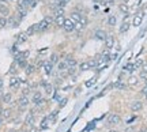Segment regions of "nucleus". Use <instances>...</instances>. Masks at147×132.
<instances>
[{"mask_svg":"<svg viewBox=\"0 0 147 132\" xmlns=\"http://www.w3.org/2000/svg\"><path fill=\"white\" fill-rule=\"evenodd\" d=\"M120 123H121V117L119 116V114L113 113V114H110V116L108 117L106 125H108V127H115V125H119Z\"/></svg>","mask_w":147,"mask_h":132,"instance_id":"obj_1","label":"nucleus"},{"mask_svg":"<svg viewBox=\"0 0 147 132\" xmlns=\"http://www.w3.org/2000/svg\"><path fill=\"white\" fill-rule=\"evenodd\" d=\"M44 97H42V94H41V91H34V94H33V97H32V102L34 104V105H37V106H40L41 104H44Z\"/></svg>","mask_w":147,"mask_h":132,"instance_id":"obj_2","label":"nucleus"},{"mask_svg":"<svg viewBox=\"0 0 147 132\" xmlns=\"http://www.w3.org/2000/svg\"><path fill=\"white\" fill-rule=\"evenodd\" d=\"M64 32H67V33H71L75 30V22H72L69 18H65V22H64Z\"/></svg>","mask_w":147,"mask_h":132,"instance_id":"obj_3","label":"nucleus"},{"mask_svg":"<svg viewBox=\"0 0 147 132\" xmlns=\"http://www.w3.org/2000/svg\"><path fill=\"white\" fill-rule=\"evenodd\" d=\"M29 104H30V98H29V95L22 94L21 97H19V100H18V105L21 106V108H26Z\"/></svg>","mask_w":147,"mask_h":132,"instance_id":"obj_4","label":"nucleus"},{"mask_svg":"<svg viewBox=\"0 0 147 132\" xmlns=\"http://www.w3.org/2000/svg\"><path fill=\"white\" fill-rule=\"evenodd\" d=\"M19 86H21V79H19V78H16V76H12V78L10 79V87H11V90L19 89Z\"/></svg>","mask_w":147,"mask_h":132,"instance_id":"obj_5","label":"nucleus"},{"mask_svg":"<svg viewBox=\"0 0 147 132\" xmlns=\"http://www.w3.org/2000/svg\"><path fill=\"white\" fill-rule=\"evenodd\" d=\"M65 61H67V64H68V68H76V65H78L76 59L72 57L71 55H68V56L65 57Z\"/></svg>","mask_w":147,"mask_h":132,"instance_id":"obj_6","label":"nucleus"},{"mask_svg":"<svg viewBox=\"0 0 147 132\" xmlns=\"http://www.w3.org/2000/svg\"><path fill=\"white\" fill-rule=\"evenodd\" d=\"M143 109V102L142 101H134L131 104V110L132 112H140Z\"/></svg>","mask_w":147,"mask_h":132,"instance_id":"obj_7","label":"nucleus"},{"mask_svg":"<svg viewBox=\"0 0 147 132\" xmlns=\"http://www.w3.org/2000/svg\"><path fill=\"white\" fill-rule=\"evenodd\" d=\"M57 69L60 71V72H67V74H68V64H67V61H65V59L57 63Z\"/></svg>","mask_w":147,"mask_h":132,"instance_id":"obj_8","label":"nucleus"},{"mask_svg":"<svg viewBox=\"0 0 147 132\" xmlns=\"http://www.w3.org/2000/svg\"><path fill=\"white\" fill-rule=\"evenodd\" d=\"M113 45H115V38H113V36H110V34H108L105 38V48L106 49H112L113 48Z\"/></svg>","mask_w":147,"mask_h":132,"instance_id":"obj_9","label":"nucleus"},{"mask_svg":"<svg viewBox=\"0 0 147 132\" xmlns=\"http://www.w3.org/2000/svg\"><path fill=\"white\" fill-rule=\"evenodd\" d=\"M16 11L21 14V18H23V16L27 15V8L22 4V3H18V4H16Z\"/></svg>","mask_w":147,"mask_h":132,"instance_id":"obj_10","label":"nucleus"},{"mask_svg":"<svg viewBox=\"0 0 147 132\" xmlns=\"http://www.w3.org/2000/svg\"><path fill=\"white\" fill-rule=\"evenodd\" d=\"M106 34L104 30H95L94 32V37L97 38V40H100V41H105V38H106Z\"/></svg>","mask_w":147,"mask_h":132,"instance_id":"obj_11","label":"nucleus"},{"mask_svg":"<svg viewBox=\"0 0 147 132\" xmlns=\"http://www.w3.org/2000/svg\"><path fill=\"white\" fill-rule=\"evenodd\" d=\"M37 25H38V33L45 32V30H48V29H49V26H51V25H49V23H47L44 19H42L40 23H37Z\"/></svg>","mask_w":147,"mask_h":132,"instance_id":"obj_12","label":"nucleus"},{"mask_svg":"<svg viewBox=\"0 0 147 132\" xmlns=\"http://www.w3.org/2000/svg\"><path fill=\"white\" fill-rule=\"evenodd\" d=\"M69 19H71L72 22H75V23H78V22L82 19V15H80L79 12H76V11H72L71 15H69Z\"/></svg>","mask_w":147,"mask_h":132,"instance_id":"obj_13","label":"nucleus"},{"mask_svg":"<svg viewBox=\"0 0 147 132\" xmlns=\"http://www.w3.org/2000/svg\"><path fill=\"white\" fill-rule=\"evenodd\" d=\"M142 21H143V15H139V14H138V15L134 16V21H132V25H134L135 27H139L140 25H142Z\"/></svg>","mask_w":147,"mask_h":132,"instance_id":"obj_14","label":"nucleus"},{"mask_svg":"<svg viewBox=\"0 0 147 132\" xmlns=\"http://www.w3.org/2000/svg\"><path fill=\"white\" fill-rule=\"evenodd\" d=\"M36 33H38V25H37V23L32 25V26H30L26 30V34H27V36H33V34H36Z\"/></svg>","mask_w":147,"mask_h":132,"instance_id":"obj_15","label":"nucleus"},{"mask_svg":"<svg viewBox=\"0 0 147 132\" xmlns=\"http://www.w3.org/2000/svg\"><path fill=\"white\" fill-rule=\"evenodd\" d=\"M27 37H29V36H27L26 33H21V34H18V36H16V42H19V44L26 42Z\"/></svg>","mask_w":147,"mask_h":132,"instance_id":"obj_16","label":"nucleus"},{"mask_svg":"<svg viewBox=\"0 0 147 132\" xmlns=\"http://www.w3.org/2000/svg\"><path fill=\"white\" fill-rule=\"evenodd\" d=\"M27 56H29V51H23V52H18L16 55V61H19V60H26Z\"/></svg>","mask_w":147,"mask_h":132,"instance_id":"obj_17","label":"nucleus"},{"mask_svg":"<svg viewBox=\"0 0 147 132\" xmlns=\"http://www.w3.org/2000/svg\"><path fill=\"white\" fill-rule=\"evenodd\" d=\"M25 123H26V125H29V127H33V125H34V114H33V113H29L26 117V120H25Z\"/></svg>","mask_w":147,"mask_h":132,"instance_id":"obj_18","label":"nucleus"},{"mask_svg":"<svg viewBox=\"0 0 147 132\" xmlns=\"http://www.w3.org/2000/svg\"><path fill=\"white\" fill-rule=\"evenodd\" d=\"M55 22H56V25L60 27L64 26V22H65V18L64 15H59V16H55Z\"/></svg>","mask_w":147,"mask_h":132,"instance_id":"obj_19","label":"nucleus"},{"mask_svg":"<svg viewBox=\"0 0 147 132\" xmlns=\"http://www.w3.org/2000/svg\"><path fill=\"white\" fill-rule=\"evenodd\" d=\"M1 101H3L4 104H11V101H12V94H11V93H4L3 97H1Z\"/></svg>","mask_w":147,"mask_h":132,"instance_id":"obj_20","label":"nucleus"},{"mask_svg":"<svg viewBox=\"0 0 147 132\" xmlns=\"http://www.w3.org/2000/svg\"><path fill=\"white\" fill-rule=\"evenodd\" d=\"M139 83V78L135 76V75H131L129 78H128V85L129 86H136Z\"/></svg>","mask_w":147,"mask_h":132,"instance_id":"obj_21","label":"nucleus"},{"mask_svg":"<svg viewBox=\"0 0 147 132\" xmlns=\"http://www.w3.org/2000/svg\"><path fill=\"white\" fill-rule=\"evenodd\" d=\"M119 10L123 12V14H128L129 12V7H128V4L127 3H121V4H119Z\"/></svg>","mask_w":147,"mask_h":132,"instance_id":"obj_22","label":"nucleus"},{"mask_svg":"<svg viewBox=\"0 0 147 132\" xmlns=\"http://www.w3.org/2000/svg\"><path fill=\"white\" fill-rule=\"evenodd\" d=\"M129 30V22H123L120 26V33H127Z\"/></svg>","mask_w":147,"mask_h":132,"instance_id":"obj_23","label":"nucleus"},{"mask_svg":"<svg viewBox=\"0 0 147 132\" xmlns=\"http://www.w3.org/2000/svg\"><path fill=\"white\" fill-rule=\"evenodd\" d=\"M108 25H109V26H116V25H117V18H116L115 15H110L109 18H108Z\"/></svg>","mask_w":147,"mask_h":132,"instance_id":"obj_24","label":"nucleus"},{"mask_svg":"<svg viewBox=\"0 0 147 132\" xmlns=\"http://www.w3.org/2000/svg\"><path fill=\"white\" fill-rule=\"evenodd\" d=\"M44 68H45V72H47V75H51V74H52V71H53V64L48 61V63L45 64V67H44Z\"/></svg>","mask_w":147,"mask_h":132,"instance_id":"obj_25","label":"nucleus"},{"mask_svg":"<svg viewBox=\"0 0 147 132\" xmlns=\"http://www.w3.org/2000/svg\"><path fill=\"white\" fill-rule=\"evenodd\" d=\"M53 14H55V16H59V15H64V8L63 7H56L55 10H53Z\"/></svg>","mask_w":147,"mask_h":132,"instance_id":"obj_26","label":"nucleus"},{"mask_svg":"<svg viewBox=\"0 0 147 132\" xmlns=\"http://www.w3.org/2000/svg\"><path fill=\"white\" fill-rule=\"evenodd\" d=\"M79 69H80V71H87V69H91V68H90L89 61H84V63L79 64Z\"/></svg>","mask_w":147,"mask_h":132,"instance_id":"obj_27","label":"nucleus"},{"mask_svg":"<svg viewBox=\"0 0 147 132\" xmlns=\"http://www.w3.org/2000/svg\"><path fill=\"white\" fill-rule=\"evenodd\" d=\"M115 87H116V89L124 90V89L127 87V86H125V83H123V82H121V79H119V80H117V82L115 83Z\"/></svg>","mask_w":147,"mask_h":132,"instance_id":"obj_28","label":"nucleus"},{"mask_svg":"<svg viewBox=\"0 0 147 132\" xmlns=\"http://www.w3.org/2000/svg\"><path fill=\"white\" fill-rule=\"evenodd\" d=\"M7 25H8V19H7L5 16H1V18H0V29L5 27Z\"/></svg>","mask_w":147,"mask_h":132,"instance_id":"obj_29","label":"nucleus"},{"mask_svg":"<svg viewBox=\"0 0 147 132\" xmlns=\"http://www.w3.org/2000/svg\"><path fill=\"white\" fill-rule=\"evenodd\" d=\"M49 63H52L53 65H55L56 63H59V56L56 55V53H53L52 56H51V59H49Z\"/></svg>","mask_w":147,"mask_h":132,"instance_id":"obj_30","label":"nucleus"},{"mask_svg":"<svg viewBox=\"0 0 147 132\" xmlns=\"http://www.w3.org/2000/svg\"><path fill=\"white\" fill-rule=\"evenodd\" d=\"M16 65H18L19 68H26L29 64H27L26 60H19V61H16Z\"/></svg>","mask_w":147,"mask_h":132,"instance_id":"obj_31","label":"nucleus"},{"mask_svg":"<svg viewBox=\"0 0 147 132\" xmlns=\"http://www.w3.org/2000/svg\"><path fill=\"white\" fill-rule=\"evenodd\" d=\"M34 68H36L34 65H27L26 68H25V71H26V74H27V75H32L33 72L36 71V69H34Z\"/></svg>","mask_w":147,"mask_h":132,"instance_id":"obj_32","label":"nucleus"},{"mask_svg":"<svg viewBox=\"0 0 147 132\" xmlns=\"http://www.w3.org/2000/svg\"><path fill=\"white\" fill-rule=\"evenodd\" d=\"M0 12L3 14V16H7L10 11H8V8H7V7H4V5H0Z\"/></svg>","mask_w":147,"mask_h":132,"instance_id":"obj_33","label":"nucleus"},{"mask_svg":"<svg viewBox=\"0 0 147 132\" xmlns=\"http://www.w3.org/2000/svg\"><path fill=\"white\" fill-rule=\"evenodd\" d=\"M8 25H11V26H18V21H15V18L14 16H11V18H8Z\"/></svg>","mask_w":147,"mask_h":132,"instance_id":"obj_34","label":"nucleus"},{"mask_svg":"<svg viewBox=\"0 0 147 132\" xmlns=\"http://www.w3.org/2000/svg\"><path fill=\"white\" fill-rule=\"evenodd\" d=\"M21 3L23 5H25V7H26V8H29V7H32V4H33V0H21Z\"/></svg>","mask_w":147,"mask_h":132,"instance_id":"obj_35","label":"nucleus"},{"mask_svg":"<svg viewBox=\"0 0 147 132\" xmlns=\"http://www.w3.org/2000/svg\"><path fill=\"white\" fill-rule=\"evenodd\" d=\"M124 69L128 71V72H132L134 69H136V68H135V64H127L125 67H124Z\"/></svg>","mask_w":147,"mask_h":132,"instance_id":"obj_36","label":"nucleus"},{"mask_svg":"<svg viewBox=\"0 0 147 132\" xmlns=\"http://www.w3.org/2000/svg\"><path fill=\"white\" fill-rule=\"evenodd\" d=\"M68 3H69V0H57V5L59 7H63V8L68 4Z\"/></svg>","mask_w":147,"mask_h":132,"instance_id":"obj_37","label":"nucleus"},{"mask_svg":"<svg viewBox=\"0 0 147 132\" xmlns=\"http://www.w3.org/2000/svg\"><path fill=\"white\" fill-rule=\"evenodd\" d=\"M84 29V26L80 23V22H78V23H75V32H82Z\"/></svg>","mask_w":147,"mask_h":132,"instance_id":"obj_38","label":"nucleus"},{"mask_svg":"<svg viewBox=\"0 0 147 132\" xmlns=\"http://www.w3.org/2000/svg\"><path fill=\"white\" fill-rule=\"evenodd\" d=\"M44 21L47 22V23H49V25H52V22H55V18H53L52 15H48L44 18Z\"/></svg>","mask_w":147,"mask_h":132,"instance_id":"obj_39","label":"nucleus"},{"mask_svg":"<svg viewBox=\"0 0 147 132\" xmlns=\"http://www.w3.org/2000/svg\"><path fill=\"white\" fill-rule=\"evenodd\" d=\"M140 72H142L140 75H143V76H146V75H147V63L143 64V67L140 68Z\"/></svg>","mask_w":147,"mask_h":132,"instance_id":"obj_40","label":"nucleus"},{"mask_svg":"<svg viewBox=\"0 0 147 132\" xmlns=\"http://www.w3.org/2000/svg\"><path fill=\"white\" fill-rule=\"evenodd\" d=\"M11 116V110L10 109H4L3 110V119H8Z\"/></svg>","mask_w":147,"mask_h":132,"instance_id":"obj_41","label":"nucleus"},{"mask_svg":"<svg viewBox=\"0 0 147 132\" xmlns=\"http://www.w3.org/2000/svg\"><path fill=\"white\" fill-rule=\"evenodd\" d=\"M45 91H47V94H51V93H52V86L49 85V83L45 85Z\"/></svg>","mask_w":147,"mask_h":132,"instance_id":"obj_42","label":"nucleus"},{"mask_svg":"<svg viewBox=\"0 0 147 132\" xmlns=\"http://www.w3.org/2000/svg\"><path fill=\"white\" fill-rule=\"evenodd\" d=\"M94 83H95V78H91L90 80H87V82H86V86H87V87H90V86H93Z\"/></svg>","mask_w":147,"mask_h":132,"instance_id":"obj_43","label":"nucleus"},{"mask_svg":"<svg viewBox=\"0 0 147 132\" xmlns=\"http://www.w3.org/2000/svg\"><path fill=\"white\" fill-rule=\"evenodd\" d=\"M79 22H80V23H82L84 27H86V25H87V19H86V18H83V16H82V19H80Z\"/></svg>","mask_w":147,"mask_h":132,"instance_id":"obj_44","label":"nucleus"},{"mask_svg":"<svg viewBox=\"0 0 147 132\" xmlns=\"http://www.w3.org/2000/svg\"><path fill=\"white\" fill-rule=\"evenodd\" d=\"M29 132H40V131H38V128H36V127H34V125H33V127H30V129H29Z\"/></svg>","mask_w":147,"mask_h":132,"instance_id":"obj_45","label":"nucleus"},{"mask_svg":"<svg viewBox=\"0 0 147 132\" xmlns=\"http://www.w3.org/2000/svg\"><path fill=\"white\" fill-rule=\"evenodd\" d=\"M15 64H12V67H11V69H10V74H15Z\"/></svg>","mask_w":147,"mask_h":132,"instance_id":"obj_46","label":"nucleus"},{"mask_svg":"<svg viewBox=\"0 0 147 132\" xmlns=\"http://www.w3.org/2000/svg\"><path fill=\"white\" fill-rule=\"evenodd\" d=\"M65 104H67V98H64V100L60 101V106H64Z\"/></svg>","mask_w":147,"mask_h":132,"instance_id":"obj_47","label":"nucleus"},{"mask_svg":"<svg viewBox=\"0 0 147 132\" xmlns=\"http://www.w3.org/2000/svg\"><path fill=\"white\" fill-rule=\"evenodd\" d=\"M125 132H135V128L134 127H129V128H127Z\"/></svg>","mask_w":147,"mask_h":132,"instance_id":"obj_48","label":"nucleus"},{"mask_svg":"<svg viewBox=\"0 0 147 132\" xmlns=\"http://www.w3.org/2000/svg\"><path fill=\"white\" fill-rule=\"evenodd\" d=\"M1 89H3V79H0V91H1Z\"/></svg>","mask_w":147,"mask_h":132,"instance_id":"obj_49","label":"nucleus"},{"mask_svg":"<svg viewBox=\"0 0 147 132\" xmlns=\"http://www.w3.org/2000/svg\"><path fill=\"white\" fill-rule=\"evenodd\" d=\"M142 78H143V80H144V83H146V86H147V78L146 76H143V75H142Z\"/></svg>","mask_w":147,"mask_h":132,"instance_id":"obj_50","label":"nucleus"},{"mask_svg":"<svg viewBox=\"0 0 147 132\" xmlns=\"http://www.w3.org/2000/svg\"><path fill=\"white\" fill-rule=\"evenodd\" d=\"M109 132H119V131H117V129H110Z\"/></svg>","mask_w":147,"mask_h":132,"instance_id":"obj_51","label":"nucleus"},{"mask_svg":"<svg viewBox=\"0 0 147 132\" xmlns=\"http://www.w3.org/2000/svg\"><path fill=\"white\" fill-rule=\"evenodd\" d=\"M8 132H18V131H16V129H10Z\"/></svg>","mask_w":147,"mask_h":132,"instance_id":"obj_52","label":"nucleus"},{"mask_svg":"<svg viewBox=\"0 0 147 132\" xmlns=\"http://www.w3.org/2000/svg\"><path fill=\"white\" fill-rule=\"evenodd\" d=\"M143 129H144V132H147V127H144V128H143Z\"/></svg>","mask_w":147,"mask_h":132,"instance_id":"obj_53","label":"nucleus"},{"mask_svg":"<svg viewBox=\"0 0 147 132\" xmlns=\"http://www.w3.org/2000/svg\"><path fill=\"white\" fill-rule=\"evenodd\" d=\"M139 132H144V129H140V131H139Z\"/></svg>","mask_w":147,"mask_h":132,"instance_id":"obj_54","label":"nucleus"},{"mask_svg":"<svg viewBox=\"0 0 147 132\" xmlns=\"http://www.w3.org/2000/svg\"><path fill=\"white\" fill-rule=\"evenodd\" d=\"M144 97H146V101H147V94H146V95H144Z\"/></svg>","mask_w":147,"mask_h":132,"instance_id":"obj_55","label":"nucleus"},{"mask_svg":"<svg viewBox=\"0 0 147 132\" xmlns=\"http://www.w3.org/2000/svg\"><path fill=\"white\" fill-rule=\"evenodd\" d=\"M18 132H19V131H18ZM21 132H23V131H21Z\"/></svg>","mask_w":147,"mask_h":132,"instance_id":"obj_56","label":"nucleus"}]
</instances>
